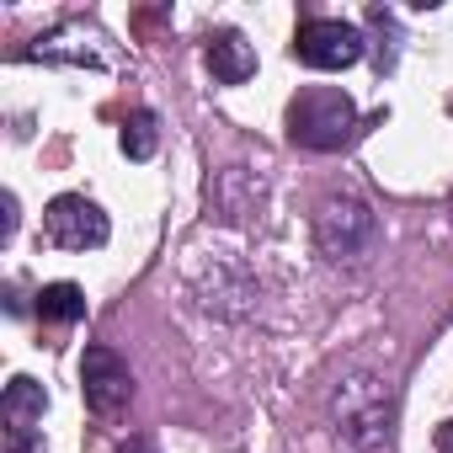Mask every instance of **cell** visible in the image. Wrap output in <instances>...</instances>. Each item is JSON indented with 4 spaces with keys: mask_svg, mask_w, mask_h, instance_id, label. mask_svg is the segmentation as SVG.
<instances>
[{
    "mask_svg": "<svg viewBox=\"0 0 453 453\" xmlns=\"http://www.w3.org/2000/svg\"><path fill=\"white\" fill-rule=\"evenodd\" d=\"M208 70L219 86H246L257 75V49L241 33H213L208 38Z\"/></svg>",
    "mask_w": 453,
    "mask_h": 453,
    "instance_id": "7",
    "label": "cell"
},
{
    "mask_svg": "<svg viewBox=\"0 0 453 453\" xmlns=\"http://www.w3.org/2000/svg\"><path fill=\"white\" fill-rule=\"evenodd\" d=\"M81 395H86V411H91V416H102V421L123 416L128 400H134V373H128V363H123L112 347H86V357H81Z\"/></svg>",
    "mask_w": 453,
    "mask_h": 453,
    "instance_id": "5",
    "label": "cell"
},
{
    "mask_svg": "<svg viewBox=\"0 0 453 453\" xmlns=\"http://www.w3.org/2000/svg\"><path fill=\"white\" fill-rule=\"evenodd\" d=\"M288 134L304 150H342L357 134V102L342 86H310L288 107Z\"/></svg>",
    "mask_w": 453,
    "mask_h": 453,
    "instance_id": "1",
    "label": "cell"
},
{
    "mask_svg": "<svg viewBox=\"0 0 453 453\" xmlns=\"http://www.w3.org/2000/svg\"><path fill=\"white\" fill-rule=\"evenodd\" d=\"M6 453H49V448H43V432H17V426H6Z\"/></svg>",
    "mask_w": 453,
    "mask_h": 453,
    "instance_id": "12",
    "label": "cell"
},
{
    "mask_svg": "<svg viewBox=\"0 0 453 453\" xmlns=\"http://www.w3.org/2000/svg\"><path fill=\"white\" fill-rule=\"evenodd\" d=\"M118 453H160V448H155V442H150V437H128V442H123V448H118Z\"/></svg>",
    "mask_w": 453,
    "mask_h": 453,
    "instance_id": "14",
    "label": "cell"
},
{
    "mask_svg": "<svg viewBox=\"0 0 453 453\" xmlns=\"http://www.w3.org/2000/svg\"><path fill=\"white\" fill-rule=\"evenodd\" d=\"M96 43H102V38H96V33H86V27H59V33L38 38L33 59H54V65H91V70H102L107 59H102V49H96Z\"/></svg>",
    "mask_w": 453,
    "mask_h": 453,
    "instance_id": "8",
    "label": "cell"
},
{
    "mask_svg": "<svg viewBox=\"0 0 453 453\" xmlns=\"http://www.w3.org/2000/svg\"><path fill=\"white\" fill-rule=\"evenodd\" d=\"M17 235V197L6 192V224H0V241H12Z\"/></svg>",
    "mask_w": 453,
    "mask_h": 453,
    "instance_id": "13",
    "label": "cell"
},
{
    "mask_svg": "<svg viewBox=\"0 0 453 453\" xmlns=\"http://www.w3.org/2000/svg\"><path fill=\"white\" fill-rule=\"evenodd\" d=\"M160 150V123H155V112H134L128 123H123V155L128 160H150Z\"/></svg>",
    "mask_w": 453,
    "mask_h": 453,
    "instance_id": "11",
    "label": "cell"
},
{
    "mask_svg": "<svg viewBox=\"0 0 453 453\" xmlns=\"http://www.w3.org/2000/svg\"><path fill=\"white\" fill-rule=\"evenodd\" d=\"M43 411H49V389L38 379H27V373H17L6 384V395H0V416H6V426H17V432H38Z\"/></svg>",
    "mask_w": 453,
    "mask_h": 453,
    "instance_id": "9",
    "label": "cell"
},
{
    "mask_svg": "<svg viewBox=\"0 0 453 453\" xmlns=\"http://www.w3.org/2000/svg\"><path fill=\"white\" fill-rule=\"evenodd\" d=\"M437 453H453V421L437 426Z\"/></svg>",
    "mask_w": 453,
    "mask_h": 453,
    "instance_id": "15",
    "label": "cell"
},
{
    "mask_svg": "<svg viewBox=\"0 0 453 453\" xmlns=\"http://www.w3.org/2000/svg\"><path fill=\"white\" fill-rule=\"evenodd\" d=\"M336 421L357 448H379L389 437V389L379 379H368V373L347 379L336 389Z\"/></svg>",
    "mask_w": 453,
    "mask_h": 453,
    "instance_id": "3",
    "label": "cell"
},
{
    "mask_svg": "<svg viewBox=\"0 0 453 453\" xmlns=\"http://www.w3.org/2000/svg\"><path fill=\"white\" fill-rule=\"evenodd\" d=\"M43 235H49L59 251H102L107 235H112V224H107V213H102L91 197L65 192V197H54V203L43 208Z\"/></svg>",
    "mask_w": 453,
    "mask_h": 453,
    "instance_id": "4",
    "label": "cell"
},
{
    "mask_svg": "<svg viewBox=\"0 0 453 453\" xmlns=\"http://www.w3.org/2000/svg\"><path fill=\"white\" fill-rule=\"evenodd\" d=\"M363 54H368L363 27H352L342 17H315L294 33V59L310 70H352Z\"/></svg>",
    "mask_w": 453,
    "mask_h": 453,
    "instance_id": "2",
    "label": "cell"
},
{
    "mask_svg": "<svg viewBox=\"0 0 453 453\" xmlns=\"http://www.w3.org/2000/svg\"><path fill=\"white\" fill-rule=\"evenodd\" d=\"M38 320H49V326L86 320V288L81 283H43L38 288Z\"/></svg>",
    "mask_w": 453,
    "mask_h": 453,
    "instance_id": "10",
    "label": "cell"
},
{
    "mask_svg": "<svg viewBox=\"0 0 453 453\" xmlns=\"http://www.w3.org/2000/svg\"><path fill=\"white\" fill-rule=\"evenodd\" d=\"M315 241L336 262L342 257H357L373 241V213H368V203H357V197H326L315 208Z\"/></svg>",
    "mask_w": 453,
    "mask_h": 453,
    "instance_id": "6",
    "label": "cell"
}]
</instances>
